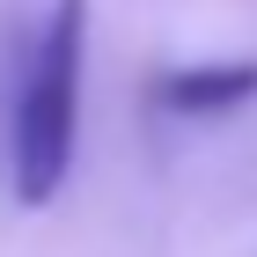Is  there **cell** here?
<instances>
[{
  "instance_id": "7a4b0ae2",
  "label": "cell",
  "mask_w": 257,
  "mask_h": 257,
  "mask_svg": "<svg viewBox=\"0 0 257 257\" xmlns=\"http://www.w3.org/2000/svg\"><path fill=\"white\" fill-rule=\"evenodd\" d=\"M257 96V59H220V66H177L155 81V110L169 118H213Z\"/></svg>"
},
{
  "instance_id": "6da1fadb",
  "label": "cell",
  "mask_w": 257,
  "mask_h": 257,
  "mask_svg": "<svg viewBox=\"0 0 257 257\" xmlns=\"http://www.w3.org/2000/svg\"><path fill=\"white\" fill-rule=\"evenodd\" d=\"M81 66H88V0H52L30 66H22L15 110H8V191L15 206H52L74 177L81 133Z\"/></svg>"
}]
</instances>
